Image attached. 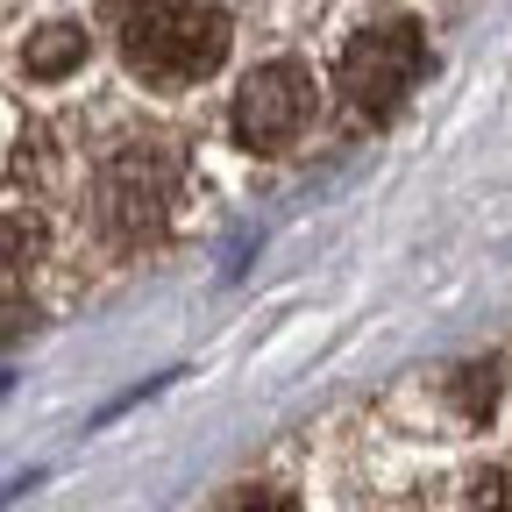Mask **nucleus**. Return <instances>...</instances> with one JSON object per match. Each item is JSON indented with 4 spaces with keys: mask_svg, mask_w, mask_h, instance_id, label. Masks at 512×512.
<instances>
[{
    "mask_svg": "<svg viewBox=\"0 0 512 512\" xmlns=\"http://www.w3.org/2000/svg\"><path fill=\"white\" fill-rule=\"evenodd\" d=\"M22 57H29V72H36V79H64L72 64H86V29H79V22H50V29L29 36Z\"/></svg>",
    "mask_w": 512,
    "mask_h": 512,
    "instance_id": "39448f33",
    "label": "nucleus"
},
{
    "mask_svg": "<svg viewBox=\"0 0 512 512\" xmlns=\"http://www.w3.org/2000/svg\"><path fill=\"white\" fill-rule=\"evenodd\" d=\"M470 512H512V470H491L470 484Z\"/></svg>",
    "mask_w": 512,
    "mask_h": 512,
    "instance_id": "6e6552de",
    "label": "nucleus"
},
{
    "mask_svg": "<svg viewBox=\"0 0 512 512\" xmlns=\"http://www.w3.org/2000/svg\"><path fill=\"white\" fill-rule=\"evenodd\" d=\"M420 72H427V43H420V29H413L406 15L370 22V29L342 50V93H349V107L370 114V121L392 114V107L420 86Z\"/></svg>",
    "mask_w": 512,
    "mask_h": 512,
    "instance_id": "f03ea898",
    "label": "nucleus"
},
{
    "mask_svg": "<svg viewBox=\"0 0 512 512\" xmlns=\"http://www.w3.org/2000/svg\"><path fill=\"white\" fill-rule=\"evenodd\" d=\"M171 157L164 150H128L107 178H100V207L114 228H157L171 207Z\"/></svg>",
    "mask_w": 512,
    "mask_h": 512,
    "instance_id": "20e7f679",
    "label": "nucleus"
},
{
    "mask_svg": "<svg viewBox=\"0 0 512 512\" xmlns=\"http://www.w3.org/2000/svg\"><path fill=\"white\" fill-rule=\"evenodd\" d=\"M456 399H463V413H470V420H491V399H498V363H470V370L456 377Z\"/></svg>",
    "mask_w": 512,
    "mask_h": 512,
    "instance_id": "423d86ee",
    "label": "nucleus"
},
{
    "mask_svg": "<svg viewBox=\"0 0 512 512\" xmlns=\"http://www.w3.org/2000/svg\"><path fill=\"white\" fill-rule=\"evenodd\" d=\"M221 512H299V505H292V491H271V484H242V491H235Z\"/></svg>",
    "mask_w": 512,
    "mask_h": 512,
    "instance_id": "0eeeda50",
    "label": "nucleus"
},
{
    "mask_svg": "<svg viewBox=\"0 0 512 512\" xmlns=\"http://www.w3.org/2000/svg\"><path fill=\"white\" fill-rule=\"evenodd\" d=\"M29 249H36V228H29V221H15V214H0V271H15Z\"/></svg>",
    "mask_w": 512,
    "mask_h": 512,
    "instance_id": "1a4fd4ad",
    "label": "nucleus"
},
{
    "mask_svg": "<svg viewBox=\"0 0 512 512\" xmlns=\"http://www.w3.org/2000/svg\"><path fill=\"white\" fill-rule=\"evenodd\" d=\"M121 57L143 86H200L228 57V15L221 8H136L121 15Z\"/></svg>",
    "mask_w": 512,
    "mask_h": 512,
    "instance_id": "f257e3e1",
    "label": "nucleus"
},
{
    "mask_svg": "<svg viewBox=\"0 0 512 512\" xmlns=\"http://www.w3.org/2000/svg\"><path fill=\"white\" fill-rule=\"evenodd\" d=\"M313 107H320V93H313L306 64H292V57L256 64L242 79V93H235V143L242 150H285L313 121Z\"/></svg>",
    "mask_w": 512,
    "mask_h": 512,
    "instance_id": "7ed1b4c3",
    "label": "nucleus"
}]
</instances>
